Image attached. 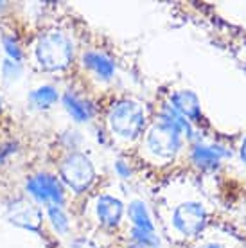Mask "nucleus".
I'll return each mask as SVG.
<instances>
[{
  "label": "nucleus",
  "instance_id": "1",
  "mask_svg": "<svg viewBox=\"0 0 246 248\" xmlns=\"http://www.w3.org/2000/svg\"><path fill=\"white\" fill-rule=\"evenodd\" d=\"M38 65L47 72H60L70 67L74 60V45L65 32L47 31L38 38L34 47Z\"/></svg>",
  "mask_w": 246,
  "mask_h": 248
},
{
  "label": "nucleus",
  "instance_id": "2",
  "mask_svg": "<svg viewBox=\"0 0 246 248\" xmlns=\"http://www.w3.org/2000/svg\"><path fill=\"white\" fill-rule=\"evenodd\" d=\"M144 110L137 101L123 99L113 103L108 112V128L111 135L123 140H135L144 130Z\"/></svg>",
  "mask_w": 246,
  "mask_h": 248
},
{
  "label": "nucleus",
  "instance_id": "3",
  "mask_svg": "<svg viewBox=\"0 0 246 248\" xmlns=\"http://www.w3.org/2000/svg\"><path fill=\"white\" fill-rule=\"evenodd\" d=\"M60 174L63 182L76 194L88 191L95 182V169H93L92 160L79 151H72L63 158L60 166Z\"/></svg>",
  "mask_w": 246,
  "mask_h": 248
},
{
  "label": "nucleus",
  "instance_id": "4",
  "mask_svg": "<svg viewBox=\"0 0 246 248\" xmlns=\"http://www.w3.org/2000/svg\"><path fill=\"white\" fill-rule=\"evenodd\" d=\"M146 146H148L149 153L156 158L171 160L182 146V131L176 126H172L171 123L160 119L149 128L148 137H146Z\"/></svg>",
  "mask_w": 246,
  "mask_h": 248
},
{
  "label": "nucleus",
  "instance_id": "5",
  "mask_svg": "<svg viewBox=\"0 0 246 248\" xmlns=\"http://www.w3.org/2000/svg\"><path fill=\"white\" fill-rule=\"evenodd\" d=\"M207 225V211L200 202H185L172 212V227L184 237H196Z\"/></svg>",
  "mask_w": 246,
  "mask_h": 248
},
{
  "label": "nucleus",
  "instance_id": "6",
  "mask_svg": "<svg viewBox=\"0 0 246 248\" xmlns=\"http://www.w3.org/2000/svg\"><path fill=\"white\" fill-rule=\"evenodd\" d=\"M129 219H131V239L140 248L158 247V237L154 232V225L151 221L148 209L144 202L133 200L128 209Z\"/></svg>",
  "mask_w": 246,
  "mask_h": 248
},
{
  "label": "nucleus",
  "instance_id": "7",
  "mask_svg": "<svg viewBox=\"0 0 246 248\" xmlns=\"http://www.w3.org/2000/svg\"><path fill=\"white\" fill-rule=\"evenodd\" d=\"M25 189L38 203L63 205L65 202V191H63L62 182L54 174L38 173L34 176H29L25 182Z\"/></svg>",
  "mask_w": 246,
  "mask_h": 248
},
{
  "label": "nucleus",
  "instance_id": "8",
  "mask_svg": "<svg viewBox=\"0 0 246 248\" xmlns=\"http://www.w3.org/2000/svg\"><path fill=\"white\" fill-rule=\"evenodd\" d=\"M7 219L20 229L38 232L43 223V212L27 200H15L7 207Z\"/></svg>",
  "mask_w": 246,
  "mask_h": 248
},
{
  "label": "nucleus",
  "instance_id": "9",
  "mask_svg": "<svg viewBox=\"0 0 246 248\" xmlns=\"http://www.w3.org/2000/svg\"><path fill=\"white\" fill-rule=\"evenodd\" d=\"M95 216L103 227H108V229L117 227L124 216L123 202L110 194H101L95 200Z\"/></svg>",
  "mask_w": 246,
  "mask_h": 248
},
{
  "label": "nucleus",
  "instance_id": "10",
  "mask_svg": "<svg viewBox=\"0 0 246 248\" xmlns=\"http://www.w3.org/2000/svg\"><path fill=\"white\" fill-rule=\"evenodd\" d=\"M171 106L189 123L200 121L201 117V105L198 95L191 90H178L171 95Z\"/></svg>",
  "mask_w": 246,
  "mask_h": 248
},
{
  "label": "nucleus",
  "instance_id": "11",
  "mask_svg": "<svg viewBox=\"0 0 246 248\" xmlns=\"http://www.w3.org/2000/svg\"><path fill=\"white\" fill-rule=\"evenodd\" d=\"M230 155L227 149L221 146H210V144H196L192 148L191 158L198 168L201 169H214L221 164L223 158Z\"/></svg>",
  "mask_w": 246,
  "mask_h": 248
},
{
  "label": "nucleus",
  "instance_id": "12",
  "mask_svg": "<svg viewBox=\"0 0 246 248\" xmlns=\"http://www.w3.org/2000/svg\"><path fill=\"white\" fill-rule=\"evenodd\" d=\"M83 63H85L86 68H90L93 74L97 76L99 79L108 81L115 74V62L110 56L103 54V52H95V50L85 52Z\"/></svg>",
  "mask_w": 246,
  "mask_h": 248
},
{
  "label": "nucleus",
  "instance_id": "13",
  "mask_svg": "<svg viewBox=\"0 0 246 248\" xmlns=\"http://www.w3.org/2000/svg\"><path fill=\"white\" fill-rule=\"evenodd\" d=\"M63 106L76 123H88L93 117L92 105L74 92H67L63 95Z\"/></svg>",
  "mask_w": 246,
  "mask_h": 248
},
{
  "label": "nucleus",
  "instance_id": "14",
  "mask_svg": "<svg viewBox=\"0 0 246 248\" xmlns=\"http://www.w3.org/2000/svg\"><path fill=\"white\" fill-rule=\"evenodd\" d=\"M60 93L52 85H43L29 93V103L34 110H49L58 103Z\"/></svg>",
  "mask_w": 246,
  "mask_h": 248
},
{
  "label": "nucleus",
  "instance_id": "15",
  "mask_svg": "<svg viewBox=\"0 0 246 248\" xmlns=\"http://www.w3.org/2000/svg\"><path fill=\"white\" fill-rule=\"evenodd\" d=\"M47 216H49L52 229L58 234H67L70 229V221L68 216L65 214V211L62 209V205H47Z\"/></svg>",
  "mask_w": 246,
  "mask_h": 248
},
{
  "label": "nucleus",
  "instance_id": "16",
  "mask_svg": "<svg viewBox=\"0 0 246 248\" xmlns=\"http://www.w3.org/2000/svg\"><path fill=\"white\" fill-rule=\"evenodd\" d=\"M22 72H24V68H22V63L20 62H13V60H4L2 63V78L6 83H15V81H18L22 78Z\"/></svg>",
  "mask_w": 246,
  "mask_h": 248
},
{
  "label": "nucleus",
  "instance_id": "17",
  "mask_svg": "<svg viewBox=\"0 0 246 248\" xmlns=\"http://www.w3.org/2000/svg\"><path fill=\"white\" fill-rule=\"evenodd\" d=\"M2 45H4V50L7 54V60H13V62H22V49H20L18 42L15 40V36H9V34H4L2 36Z\"/></svg>",
  "mask_w": 246,
  "mask_h": 248
},
{
  "label": "nucleus",
  "instance_id": "18",
  "mask_svg": "<svg viewBox=\"0 0 246 248\" xmlns=\"http://www.w3.org/2000/svg\"><path fill=\"white\" fill-rule=\"evenodd\" d=\"M68 248H97V247L90 239H86V237H77V239H74V241L68 245Z\"/></svg>",
  "mask_w": 246,
  "mask_h": 248
},
{
  "label": "nucleus",
  "instance_id": "19",
  "mask_svg": "<svg viewBox=\"0 0 246 248\" xmlns=\"http://www.w3.org/2000/svg\"><path fill=\"white\" fill-rule=\"evenodd\" d=\"M115 171H117V174L121 178H128L129 174H131V169H129V166L124 160L115 162Z\"/></svg>",
  "mask_w": 246,
  "mask_h": 248
},
{
  "label": "nucleus",
  "instance_id": "20",
  "mask_svg": "<svg viewBox=\"0 0 246 248\" xmlns=\"http://www.w3.org/2000/svg\"><path fill=\"white\" fill-rule=\"evenodd\" d=\"M15 151H16V146H15V144H13V142L4 144V146L0 148V164H2V162L6 160L7 156L11 155V153H15Z\"/></svg>",
  "mask_w": 246,
  "mask_h": 248
},
{
  "label": "nucleus",
  "instance_id": "21",
  "mask_svg": "<svg viewBox=\"0 0 246 248\" xmlns=\"http://www.w3.org/2000/svg\"><path fill=\"white\" fill-rule=\"evenodd\" d=\"M239 156H241V160L246 164V137L243 139V142H241V148H239Z\"/></svg>",
  "mask_w": 246,
  "mask_h": 248
},
{
  "label": "nucleus",
  "instance_id": "22",
  "mask_svg": "<svg viewBox=\"0 0 246 248\" xmlns=\"http://www.w3.org/2000/svg\"><path fill=\"white\" fill-rule=\"evenodd\" d=\"M200 248H227V247H223L219 243H207V245H201Z\"/></svg>",
  "mask_w": 246,
  "mask_h": 248
},
{
  "label": "nucleus",
  "instance_id": "23",
  "mask_svg": "<svg viewBox=\"0 0 246 248\" xmlns=\"http://www.w3.org/2000/svg\"><path fill=\"white\" fill-rule=\"evenodd\" d=\"M0 110H2V99H0Z\"/></svg>",
  "mask_w": 246,
  "mask_h": 248
},
{
  "label": "nucleus",
  "instance_id": "24",
  "mask_svg": "<svg viewBox=\"0 0 246 248\" xmlns=\"http://www.w3.org/2000/svg\"><path fill=\"white\" fill-rule=\"evenodd\" d=\"M2 6H4V4H2V2H0V9H2Z\"/></svg>",
  "mask_w": 246,
  "mask_h": 248
},
{
  "label": "nucleus",
  "instance_id": "25",
  "mask_svg": "<svg viewBox=\"0 0 246 248\" xmlns=\"http://www.w3.org/2000/svg\"><path fill=\"white\" fill-rule=\"evenodd\" d=\"M154 248H158V247H154Z\"/></svg>",
  "mask_w": 246,
  "mask_h": 248
}]
</instances>
